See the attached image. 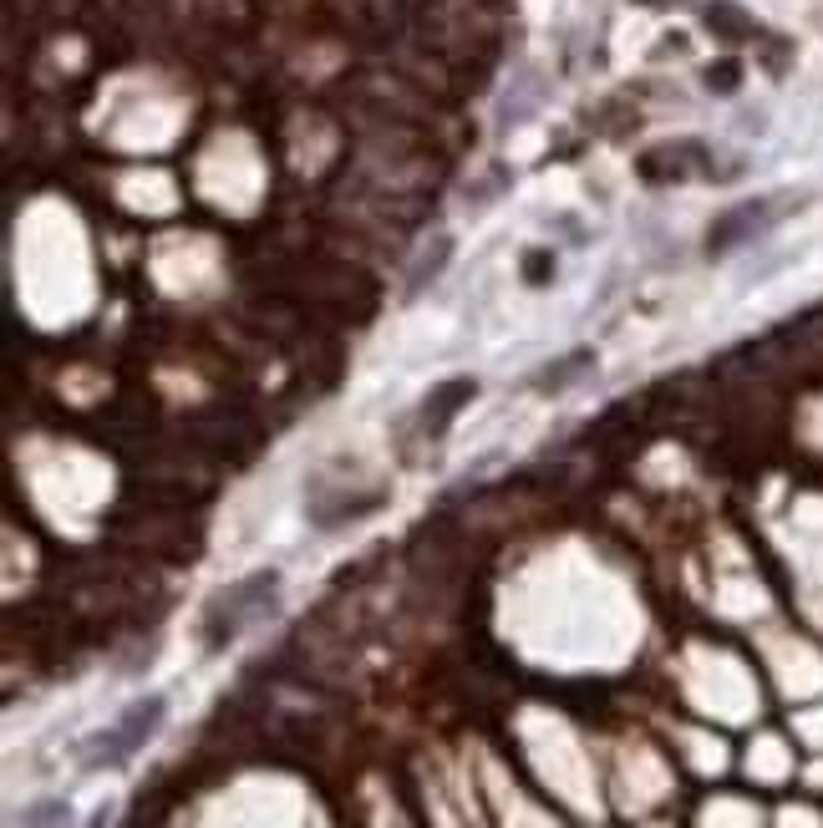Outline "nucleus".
Here are the masks:
<instances>
[{
	"mask_svg": "<svg viewBox=\"0 0 823 828\" xmlns=\"http://www.w3.org/2000/svg\"><path fill=\"white\" fill-rule=\"evenodd\" d=\"M529 280H534V285L549 280V254H529Z\"/></svg>",
	"mask_w": 823,
	"mask_h": 828,
	"instance_id": "1a4fd4ad",
	"label": "nucleus"
},
{
	"mask_svg": "<svg viewBox=\"0 0 823 828\" xmlns=\"http://www.w3.org/2000/svg\"><path fill=\"white\" fill-rule=\"evenodd\" d=\"M763 219H767V204H763V199H752V204L732 209L727 219H716V224H712V254H722V250H737L742 240H752Z\"/></svg>",
	"mask_w": 823,
	"mask_h": 828,
	"instance_id": "7ed1b4c3",
	"label": "nucleus"
},
{
	"mask_svg": "<svg viewBox=\"0 0 823 828\" xmlns=\"http://www.w3.org/2000/svg\"><path fill=\"white\" fill-rule=\"evenodd\" d=\"M163 711H168L163 697H138L118 721H112L108 733L92 737V747H87V763H92V768H118V763H128V757L158 733Z\"/></svg>",
	"mask_w": 823,
	"mask_h": 828,
	"instance_id": "f03ea898",
	"label": "nucleus"
},
{
	"mask_svg": "<svg viewBox=\"0 0 823 828\" xmlns=\"http://www.w3.org/2000/svg\"><path fill=\"white\" fill-rule=\"evenodd\" d=\"M692 158H696V148L692 143H666V148H656V153H645L641 158V173L645 179H681V173L692 169Z\"/></svg>",
	"mask_w": 823,
	"mask_h": 828,
	"instance_id": "39448f33",
	"label": "nucleus"
},
{
	"mask_svg": "<svg viewBox=\"0 0 823 828\" xmlns=\"http://www.w3.org/2000/svg\"><path fill=\"white\" fill-rule=\"evenodd\" d=\"M737 82H742L737 61H716V67H706V87H712V92H737Z\"/></svg>",
	"mask_w": 823,
	"mask_h": 828,
	"instance_id": "6e6552de",
	"label": "nucleus"
},
{
	"mask_svg": "<svg viewBox=\"0 0 823 828\" xmlns=\"http://www.w3.org/2000/svg\"><path fill=\"white\" fill-rule=\"evenodd\" d=\"M706 26H712V37H722V41H747L752 37V21L742 16V6H727V0L706 6Z\"/></svg>",
	"mask_w": 823,
	"mask_h": 828,
	"instance_id": "423d86ee",
	"label": "nucleus"
},
{
	"mask_svg": "<svg viewBox=\"0 0 823 828\" xmlns=\"http://www.w3.org/2000/svg\"><path fill=\"white\" fill-rule=\"evenodd\" d=\"M21 824L26 828H67V824H72V808L61 804V798H41L37 808H26Z\"/></svg>",
	"mask_w": 823,
	"mask_h": 828,
	"instance_id": "0eeeda50",
	"label": "nucleus"
},
{
	"mask_svg": "<svg viewBox=\"0 0 823 828\" xmlns=\"http://www.w3.org/2000/svg\"><path fill=\"white\" fill-rule=\"evenodd\" d=\"M478 386L468 382V376H458V382H448V386H438V392L422 402V422H428V433L432 437H442V427H448V417H453L458 407H463L468 396H473Z\"/></svg>",
	"mask_w": 823,
	"mask_h": 828,
	"instance_id": "20e7f679",
	"label": "nucleus"
},
{
	"mask_svg": "<svg viewBox=\"0 0 823 828\" xmlns=\"http://www.w3.org/2000/svg\"><path fill=\"white\" fill-rule=\"evenodd\" d=\"M274 589H280V575H274V569H260V575H250V579H239V585L219 589L214 600H209V610H203V646H209V650L229 646V640H234L244 625L260 620V615L270 610Z\"/></svg>",
	"mask_w": 823,
	"mask_h": 828,
	"instance_id": "f257e3e1",
	"label": "nucleus"
}]
</instances>
